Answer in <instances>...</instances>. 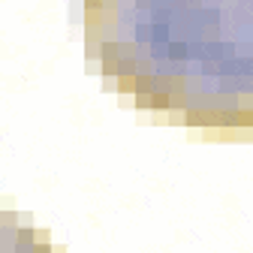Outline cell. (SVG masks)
<instances>
[{"label": "cell", "mask_w": 253, "mask_h": 253, "mask_svg": "<svg viewBox=\"0 0 253 253\" xmlns=\"http://www.w3.org/2000/svg\"><path fill=\"white\" fill-rule=\"evenodd\" d=\"M0 253H63L18 211L0 205Z\"/></svg>", "instance_id": "7a4b0ae2"}, {"label": "cell", "mask_w": 253, "mask_h": 253, "mask_svg": "<svg viewBox=\"0 0 253 253\" xmlns=\"http://www.w3.org/2000/svg\"><path fill=\"white\" fill-rule=\"evenodd\" d=\"M103 87L178 126L253 130V0H82Z\"/></svg>", "instance_id": "6da1fadb"}]
</instances>
